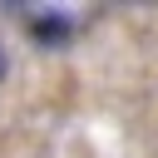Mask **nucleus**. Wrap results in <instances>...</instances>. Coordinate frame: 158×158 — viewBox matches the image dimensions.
<instances>
[{
  "mask_svg": "<svg viewBox=\"0 0 158 158\" xmlns=\"http://www.w3.org/2000/svg\"><path fill=\"white\" fill-rule=\"evenodd\" d=\"M30 35L40 44H64L69 40V20L64 15H40V20H30Z\"/></svg>",
  "mask_w": 158,
  "mask_h": 158,
  "instance_id": "1",
  "label": "nucleus"
},
{
  "mask_svg": "<svg viewBox=\"0 0 158 158\" xmlns=\"http://www.w3.org/2000/svg\"><path fill=\"white\" fill-rule=\"evenodd\" d=\"M0 74H5V59H0Z\"/></svg>",
  "mask_w": 158,
  "mask_h": 158,
  "instance_id": "2",
  "label": "nucleus"
}]
</instances>
